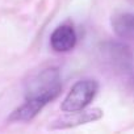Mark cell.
Masks as SVG:
<instances>
[{
	"instance_id": "6da1fadb",
	"label": "cell",
	"mask_w": 134,
	"mask_h": 134,
	"mask_svg": "<svg viewBox=\"0 0 134 134\" xmlns=\"http://www.w3.org/2000/svg\"><path fill=\"white\" fill-rule=\"evenodd\" d=\"M62 91L60 72L57 67H49L33 75L25 86V99L47 104L58 97Z\"/></svg>"
},
{
	"instance_id": "7a4b0ae2",
	"label": "cell",
	"mask_w": 134,
	"mask_h": 134,
	"mask_svg": "<svg viewBox=\"0 0 134 134\" xmlns=\"http://www.w3.org/2000/svg\"><path fill=\"white\" fill-rule=\"evenodd\" d=\"M99 57L103 64L114 74H129L133 71L134 54L121 41H105L99 46Z\"/></svg>"
},
{
	"instance_id": "3957f363",
	"label": "cell",
	"mask_w": 134,
	"mask_h": 134,
	"mask_svg": "<svg viewBox=\"0 0 134 134\" xmlns=\"http://www.w3.org/2000/svg\"><path fill=\"white\" fill-rule=\"evenodd\" d=\"M99 86L92 79H84L76 82L70 92L62 101L60 109L63 112H74L84 109L96 96Z\"/></svg>"
},
{
	"instance_id": "277c9868",
	"label": "cell",
	"mask_w": 134,
	"mask_h": 134,
	"mask_svg": "<svg viewBox=\"0 0 134 134\" xmlns=\"http://www.w3.org/2000/svg\"><path fill=\"white\" fill-rule=\"evenodd\" d=\"M64 113L66 114L60 116L50 125V129H70V127L97 121L103 117V110L99 108H92V109L84 108L80 110L64 112Z\"/></svg>"
},
{
	"instance_id": "5b68a950",
	"label": "cell",
	"mask_w": 134,
	"mask_h": 134,
	"mask_svg": "<svg viewBox=\"0 0 134 134\" xmlns=\"http://www.w3.org/2000/svg\"><path fill=\"white\" fill-rule=\"evenodd\" d=\"M76 32L75 29L69 25L63 24L54 29V32L50 36V46L57 53H67L74 49L76 43Z\"/></svg>"
},
{
	"instance_id": "8992f818",
	"label": "cell",
	"mask_w": 134,
	"mask_h": 134,
	"mask_svg": "<svg viewBox=\"0 0 134 134\" xmlns=\"http://www.w3.org/2000/svg\"><path fill=\"white\" fill-rule=\"evenodd\" d=\"M112 28L116 36L121 40L134 38V13L120 12L112 17Z\"/></svg>"
},
{
	"instance_id": "52a82bcc",
	"label": "cell",
	"mask_w": 134,
	"mask_h": 134,
	"mask_svg": "<svg viewBox=\"0 0 134 134\" xmlns=\"http://www.w3.org/2000/svg\"><path fill=\"white\" fill-rule=\"evenodd\" d=\"M46 104L38 101V100H33V99H25V103L21 104L17 109H15L11 116H9V121L13 122H25V121H30L32 118H34L45 107Z\"/></svg>"
},
{
	"instance_id": "ba28073f",
	"label": "cell",
	"mask_w": 134,
	"mask_h": 134,
	"mask_svg": "<svg viewBox=\"0 0 134 134\" xmlns=\"http://www.w3.org/2000/svg\"><path fill=\"white\" fill-rule=\"evenodd\" d=\"M133 2H134V0H133Z\"/></svg>"
}]
</instances>
